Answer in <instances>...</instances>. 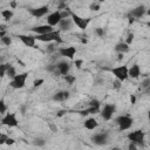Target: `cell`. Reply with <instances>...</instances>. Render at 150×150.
Returning a JSON list of instances; mask_svg holds the SVG:
<instances>
[{"label": "cell", "instance_id": "6da1fadb", "mask_svg": "<svg viewBox=\"0 0 150 150\" xmlns=\"http://www.w3.org/2000/svg\"><path fill=\"white\" fill-rule=\"evenodd\" d=\"M127 138L129 139L130 143H134L136 144L137 146H144L145 145V132L143 130H134V131H130L128 135H127Z\"/></svg>", "mask_w": 150, "mask_h": 150}, {"label": "cell", "instance_id": "7a4b0ae2", "mask_svg": "<svg viewBox=\"0 0 150 150\" xmlns=\"http://www.w3.org/2000/svg\"><path fill=\"white\" fill-rule=\"evenodd\" d=\"M111 74L115 76L116 80H118L120 82H124L129 79V68L125 64H121L117 67L111 68Z\"/></svg>", "mask_w": 150, "mask_h": 150}, {"label": "cell", "instance_id": "3957f363", "mask_svg": "<svg viewBox=\"0 0 150 150\" xmlns=\"http://www.w3.org/2000/svg\"><path fill=\"white\" fill-rule=\"evenodd\" d=\"M115 122H116L120 131H127V130L131 129V127L134 124V118L129 115H120L118 117H116Z\"/></svg>", "mask_w": 150, "mask_h": 150}, {"label": "cell", "instance_id": "277c9868", "mask_svg": "<svg viewBox=\"0 0 150 150\" xmlns=\"http://www.w3.org/2000/svg\"><path fill=\"white\" fill-rule=\"evenodd\" d=\"M60 30H54L52 33H48V34H45V35H35V39L36 41H41V42H56V43H62V39H61V35H60Z\"/></svg>", "mask_w": 150, "mask_h": 150}, {"label": "cell", "instance_id": "5b68a950", "mask_svg": "<svg viewBox=\"0 0 150 150\" xmlns=\"http://www.w3.org/2000/svg\"><path fill=\"white\" fill-rule=\"evenodd\" d=\"M27 79H28V73H27V71L20 73V74H18L14 79L11 80L9 86H11L13 89H22V88L26 86Z\"/></svg>", "mask_w": 150, "mask_h": 150}, {"label": "cell", "instance_id": "8992f818", "mask_svg": "<svg viewBox=\"0 0 150 150\" xmlns=\"http://www.w3.org/2000/svg\"><path fill=\"white\" fill-rule=\"evenodd\" d=\"M1 124L6 125L8 128H15L19 125V120L16 116V112H7L1 117Z\"/></svg>", "mask_w": 150, "mask_h": 150}, {"label": "cell", "instance_id": "52a82bcc", "mask_svg": "<svg viewBox=\"0 0 150 150\" xmlns=\"http://www.w3.org/2000/svg\"><path fill=\"white\" fill-rule=\"evenodd\" d=\"M70 18H71L74 25H75L77 28H80L81 30L87 29L88 25L90 23V18H82V16L77 15L76 13H74V12L70 13Z\"/></svg>", "mask_w": 150, "mask_h": 150}, {"label": "cell", "instance_id": "ba28073f", "mask_svg": "<svg viewBox=\"0 0 150 150\" xmlns=\"http://www.w3.org/2000/svg\"><path fill=\"white\" fill-rule=\"evenodd\" d=\"M91 142L95 144V145H98V146H103V145H107L109 143V134L107 131H103V132H96L91 136Z\"/></svg>", "mask_w": 150, "mask_h": 150}, {"label": "cell", "instance_id": "9c48e42d", "mask_svg": "<svg viewBox=\"0 0 150 150\" xmlns=\"http://www.w3.org/2000/svg\"><path fill=\"white\" fill-rule=\"evenodd\" d=\"M101 117L104 121H110L114 116V114L116 112V105L114 103H107L103 105V108L101 109Z\"/></svg>", "mask_w": 150, "mask_h": 150}, {"label": "cell", "instance_id": "30bf717a", "mask_svg": "<svg viewBox=\"0 0 150 150\" xmlns=\"http://www.w3.org/2000/svg\"><path fill=\"white\" fill-rule=\"evenodd\" d=\"M46 21H47V25L52 26V27H55V26H59L60 22L62 21V15H61V11H54L52 13H49L47 16H46Z\"/></svg>", "mask_w": 150, "mask_h": 150}, {"label": "cell", "instance_id": "8fae6325", "mask_svg": "<svg viewBox=\"0 0 150 150\" xmlns=\"http://www.w3.org/2000/svg\"><path fill=\"white\" fill-rule=\"evenodd\" d=\"M55 66H56V73H57L59 75H61V76L68 75V74H69V70H70V68H71L70 62L67 61V60H61V61L56 62ZM56 73H55V74H56Z\"/></svg>", "mask_w": 150, "mask_h": 150}, {"label": "cell", "instance_id": "7c38bea8", "mask_svg": "<svg viewBox=\"0 0 150 150\" xmlns=\"http://www.w3.org/2000/svg\"><path fill=\"white\" fill-rule=\"evenodd\" d=\"M57 52H59V54L61 56H63V57H66L68 60H74V57H75V55L77 53V49L74 46H68V47H61V48H59Z\"/></svg>", "mask_w": 150, "mask_h": 150}, {"label": "cell", "instance_id": "4fadbf2b", "mask_svg": "<svg viewBox=\"0 0 150 150\" xmlns=\"http://www.w3.org/2000/svg\"><path fill=\"white\" fill-rule=\"evenodd\" d=\"M54 27L49 26V25H39V26H34L30 28V32L35 33V35H45V34H48V33H52L54 32Z\"/></svg>", "mask_w": 150, "mask_h": 150}, {"label": "cell", "instance_id": "5bb4252c", "mask_svg": "<svg viewBox=\"0 0 150 150\" xmlns=\"http://www.w3.org/2000/svg\"><path fill=\"white\" fill-rule=\"evenodd\" d=\"M29 13L34 18H42V16H47L49 14V7L47 5L36 7V8H32L29 9Z\"/></svg>", "mask_w": 150, "mask_h": 150}, {"label": "cell", "instance_id": "9a60e30c", "mask_svg": "<svg viewBox=\"0 0 150 150\" xmlns=\"http://www.w3.org/2000/svg\"><path fill=\"white\" fill-rule=\"evenodd\" d=\"M19 40L26 46V47H29V48H34L35 45H36V39L34 35H28V34H19L18 35Z\"/></svg>", "mask_w": 150, "mask_h": 150}, {"label": "cell", "instance_id": "2e32d148", "mask_svg": "<svg viewBox=\"0 0 150 150\" xmlns=\"http://www.w3.org/2000/svg\"><path fill=\"white\" fill-rule=\"evenodd\" d=\"M146 14V8L144 5H139L130 11V15L132 19H141Z\"/></svg>", "mask_w": 150, "mask_h": 150}, {"label": "cell", "instance_id": "e0dca14e", "mask_svg": "<svg viewBox=\"0 0 150 150\" xmlns=\"http://www.w3.org/2000/svg\"><path fill=\"white\" fill-rule=\"evenodd\" d=\"M74 22L71 20V18H67V19H62V21L59 25V30L60 32H69L73 29L74 27Z\"/></svg>", "mask_w": 150, "mask_h": 150}, {"label": "cell", "instance_id": "ac0fdd59", "mask_svg": "<svg viewBox=\"0 0 150 150\" xmlns=\"http://www.w3.org/2000/svg\"><path fill=\"white\" fill-rule=\"evenodd\" d=\"M70 97V94H69V91H67V90H59V91H56L54 95H53V101H56V102H63V101H66V100H68Z\"/></svg>", "mask_w": 150, "mask_h": 150}, {"label": "cell", "instance_id": "d6986e66", "mask_svg": "<svg viewBox=\"0 0 150 150\" xmlns=\"http://www.w3.org/2000/svg\"><path fill=\"white\" fill-rule=\"evenodd\" d=\"M83 127L87 129V130H95L97 127H98V122L95 117H88L84 120L83 122Z\"/></svg>", "mask_w": 150, "mask_h": 150}, {"label": "cell", "instance_id": "ffe728a7", "mask_svg": "<svg viewBox=\"0 0 150 150\" xmlns=\"http://www.w3.org/2000/svg\"><path fill=\"white\" fill-rule=\"evenodd\" d=\"M141 75V67L138 63H134L129 68V77L131 79H138Z\"/></svg>", "mask_w": 150, "mask_h": 150}, {"label": "cell", "instance_id": "44dd1931", "mask_svg": "<svg viewBox=\"0 0 150 150\" xmlns=\"http://www.w3.org/2000/svg\"><path fill=\"white\" fill-rule=\"evenodd\" d=\"M129 50H130V47H129V45L125 43L124 41H123V42H118V43L115 45V52H116L117 54H125V53H128Z\"/></svg>", "mask_w": 150, "mask_h": 150}, {"label": "cell", "instance_id": "7402d4cb", "mask_svg": "<svg viewBox=\"0 0 150 150\" xmlns=\"http://www.w3.org/2000/svg\"><path fill=\"white\" fill-rule=\"evenodd\" d=\"M1 16H2V19H5L6 21H8V20L13 19V16H14V12H13L12 8L2 9V11H1Z\"/></svg>", "mask_w": 150, "mask_h": 150}, {"label": "cell", "instance_id": "603a6c76", "mask_svg": "<svg viewBox=\"0 0 150 150\" xmlns=\"http://www.w3.org/2000/svg\"><path fill=\"white\" fill-rule=\"evenodd\" d=\"M6 75L12 80V79H14L16 75H18V73H16V69H15V67L14 66H12V64H8V69H7V73H6Z\"/></svg>", "mask_w": 150, "mask_h": 150}, {"label": "cell", "instance_id": "cb8c5ba5", "mask_svg": "<svg viewBox=\"0 0 150 150\" xmlns=\"http://www.w3.org/2000/svg\"><path fill=\"white\" fill-rule=\"evenodd\" d=\"M46 139L45 138H42V137H36V138H34L33 139V144L35 145V146H39V148H41V146H45L46 145Z\"/></svg>", "mask_w": 150, "mask_h": 150}, {"label": "cell", "instance_id": "d4e9b609", "mask_svg": "<svg viewBox=\"0 0 150 150\" xmlns=\"http://www.w3.org/2000/svg\"><path fill=\"white\" fill-rule=\"evenodd\" d=\"M63 79H64V81L69 84V86H71L75 81H76V77H75V75H70V74H68V75H66V76H63Z\"/></svg>", "mask_w": 150, "mask_h": 150}, {"label": "cell", "instance_id": "484cf974", "mask_svg": "<svg viewBox=\"0 0 150 150\" xmlns=\"http://www.w3.org/2000/svg\"><path fill=\"white\" fill-rule=\"evenodd\" d=\"M0 40H1V43L5 45V46H11V45H12V38H11L9 35L4 36V38H1Z\"/></svg>", "mask_w": 150, "mask_h": 150}, {"label": "cell", "instance_id": "4316f807", "mask_svg": "<svg viewBox=\"0 0 150 150\" xmlns=\"http://www.w3.org/2000/svg\"><path fill=\"white\" fill-rule=\"evenodd\" d=\"M7 69H8V64H5V63H2V64L0 66V76H1V77L6 76Z\"/></svg>", "mask_w": 150, "mask_h": 150}, {"label": "cell", "instance_id": "83f0119b", "mask_svg": "<svg viewBox=\"0 0 150 150\" xmlns=\"http://www.w3.org/2000/svg\"><path fill=\"white\" fill-rule=\"evenodd\" d=\"M43 83H45V80H43V79H35V80L33 81V87H34V88H39V87H41Z\"/></svg>", "mask_w": 150, "mask_h": 150}, {"label": "cell", "instance_id": "f1b7e54d", "mask_svg": "<svg viewBox=\"0 0 150 150\" xmlns=\"http://www.w3.org/2000/svg\"><path fill=\"white\" fill-rule=\"evenodd\" d=\"M0 105H1V110H0V112H1V115L4 116V115L7 114V104H6V102H5L4 100H1V101H0Z\"/></svg>", "mask_w": 150, "mask_h": 150}, {"label": "cell", "instance_id": "f546056e", "mask_svg": "<svg viewBox=\"0 0 150 150\" xmlns=\"http://www.w3.org/2000/svg\"><path fill=\"white\" fill-rule=\"evenodd\" d=\"M95 34H96L98 38H103V36L105 35V30H104L102 27H97V28L95 29Z\"/></svg>", "mask_w": 150, "mask_h": 150}, {"label": "cell", "instance_id": "4dcf8cb0", "mask_svg": "<svg viewBox=\"0 0 150 150\" xmlns=\"http://www.w3.org/2000/svg\"><path fill=\"white\" fill-rule=\"evenodd\" d=\"M150 87V77H145L142 82H141V88L145 89V88H149Z\"/></svg>", "mask_w": 150, "mask_h": 150}, {"label": "cell", "instance_id": "1f68e13d", "mask_svg": "<svg viewBox=\"0 0 150 150\" xmlns=\"http://www.w3.org/2000/svg\"><path fill=\"white\" fill-rule=\"evenodd\" d=\"M134 38H135V35H134V33H129L128 35H127V39H125V43H128L129 46L132 43V41H134Z\"/></svg>", "mask_w": 150, "mask_h": 150}, {"label": "cell", "instance_id": "d6a6232c", "mask_svg": "<svg viewBox=\"0 0 150 150\" xmlns=\"http://www.w3.org/2000/svg\"><path fill=\"white\" fill-rule=\"evenodd\" d=\"M8 137H9V136H7L6 134H4V132H1V134H0V144H1V145H4V144H6V142H7V139H8Z\"/></svg>", "mask_w": 150, "mask_h": 150}, {"label": "cell", "instance_id": "836d02e7", "mask_svg": "<svg viewBox=\"0 0 150 150\" xmlns=\"http://www.w3.org/2000/svg\"><path fill=\"white\" fill-rule=\"evenodd\" d=\"M89 8H90L91 11H100L101 5H100L98 2H91V4H90V6H89Z\"/></svg>", "mask_w": 150, "mask_h": 150}, {"label": "cell", "instance_id": "e575fe53", "mask_svg": "<svg viewBox=\"0 0 150 150\" xmlns=\"http://www.w3.org/2000/svg\"><path fill=\"white\" fill-rule=\"evenodd\" d=\"M74 63H75V67H76L77 69H81V67H82V64H83V60H81V59L75 60Z\"/></svg>", "mask_w": 150, "mask_h": 150}, {"label": "cell", "instance_id": "d590c367", "mask_svg": "<svg viewBox=\"0 0 150 150\" xmlns=\"http://www.w3.org/2000/svg\"><path fill=\"white\" fill-rule=\"evenodd\" d=\"M121 84H122V82H120L118 80H115L114 83H112V88L114 89H120L121 88Z\"/></svg>", "mask_w": 150, "mask_h": 150}, {"label": "cell", "instance_id": "8d00e7d4", "mask_svg": "<svg viewBox=\"0 0 150 150\" xmlns=\"http://www.w3.org/2000/svg\"><path fill=\"white\" fill-rule=\"evenodd\" d=\"M128 150H137V145H136V144H134V143H130V142H129Z\"/></svg>", "mask_w": 150, "mask_h": 150}, {"label": "cell", "instance_id": "74e56055", "mask_svg": "<svg viewBox=\"0 0 150 150\" xmlns=\"http://www.w3.org/2000/svg\"><path fill=\"white\" fill-rule=\"evenodd\" d=\"M14 143H15V139H14V138H12V137H8V139H7L6 144H7V145H13Z\"/></svg>", "mask_w": 150, "mask_h": 150}, {"label": "cell", "instance_id": "f35d334b", "mask_svg": "<svg viewBox=\"0 0 150 150\" xmlns=\"http://www.w3.org/2000/svg\"><path fill=\"white\" fill-rule=\"evenodd\" d=\"M49 127L52 128V130H53L54 132H55V131H57V127H55L54 124H49Z\"/></svg>", "mask_w": 150, "mask_h": 150}, {"label": "cell", "instance_id": "ab89813d", "mask_svg": "<svg viewBox=\"0 0 150 150\" xmlns=\"http://www.w3.org/2000/svg\"><path fill=\"white\" fill-rule=\"evenodd\" d=\"M9 6H11L12 8H15V7H16V2H15V1H12V2L9 4Z\"/></svg>", "mask_w": 150, "mask_h": 150}, {"label": "cell", "instance_id": "60d3db41", "mask_svg": "<svg viewBox=\"0 0 150 150\" xmlns=\"http://www.w3.org/2000/svg\"><path fill=\"white\" fill-rule=\"evenodd\" d=\"M130 101H131V103L134 104V103H135V101H136V97H135L134 95H131V96H130Z\"/></svg>", "mask_w": 150, "mask_h": 150}, {"label": "cell", "instance_id": "b9f144b4", "mask_svg": "<svg viewBox=\"0 0 150 150\" xmlns=\"http://www.w3.org/2000/svg\"><path fill=\"white\" fill-rule=\"evenodd\" d=\"M66 112V110H61V111H59V114H57V116H62L63 114Z\"/></svg>", "mask_w": 150, "mask_h": 150}, {"label": "cell", "instance_id": "7bdbcfd3", "mask_svg": "<svg viewBox=\"0 0 150 150\" xmlns=\"http://www.w3.org/2000/svg\"><path fill=\"white\" fill-rule=\"evenodd\" d=\"M148 120H149V122H150V109L148 110Z\"/></svg>", "mask_w": 150, "mask_h": 150}, {"label": "cell", "instance_id": "ee69618b", "mask_svg": "<svg viewBox=\"0 0 150 150\" xmlns=\"http://www.w3.org/2000/svg\"><path fill=\"white\" fill-rule=\"evenodd\" d=\"M121 59H123V54H118V60H121Z\"/></svg>", "mask_w": 150, "mask_h": 150}, {"label": "cell", "instance_id": "f6af8a7d", "mask_svg": "<svg viewBox=\"0 0 150 150\" xmlns=\"http://www.w3.org/2000/svg\"><path fill=\"white\" fill-rule=\"evenodd\" d=\"M146 26L150 28V21H146Z\"/></svg>", "mask_w": 150, "mask_h": 150}, {"label": "cell", "instance_id": "bcb514c9", "mask_svg": "<svg viewBox=\"0 0 150 150\" xmlns=\"http://www.w3.org/2000/svg\"><path fill=\"white\" fill-rule=\"evenodd\" d=\"M146 14H148V15H150V9H146Z\"/></svg>", "mask_w": 150, "mask_h": 150}]
</instances>
